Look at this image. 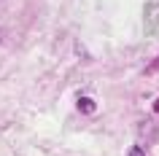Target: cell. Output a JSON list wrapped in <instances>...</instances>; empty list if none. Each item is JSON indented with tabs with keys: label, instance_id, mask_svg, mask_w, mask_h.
<instances>
[{
	"label": "cell",
	"instance_id": "6da1fadb",
	"mask_svg": "<svg viewBox=\"0 0 159 156\" xmlns=\"http://www.w3.org/2000/svg\"><path fill=\"white\" fill-rule=\"evenodd\" d=\"M148 30L151 33H159V6H151L148 8Z\"/></svg>",
	"mask_w": 159,
	"mask_h": 156
},
{
	"label": "cell",
	"instance_id": "7a4b0ae2",
	"mask_svg": "<svg viewBox=\"0 0 159 156\" xmlns=\"http://www.w3.org/2000/svg\"><path fill=\"white\" fill-rule=\"evenodd\" d=\"M78 110H81V113H94V100L81 97V100H78Z\"/></svg>",
	"mask_w": 159,
	"mask_h": 156
},
{
	"label": "cell",
	"instance_id": "3957f363",
	"mask_svg": "<svg viewBox=\"0 0 159 156\" xmlns=\"http://www.w3.org/2000/svg\"><path fill=\"white\" fill-rule=\"evenodd\" d=\"M127 156H146V151H143V148H138V145H132L129 151H127Z\"/></svg>",
	"mask_w": 159,
	"mask_h": 156
},
{
	"label": "cell",
	"instance_id": "277c9868",
	"mask_svg": "<svg viewBox=\"0 0 159 156\" xmlns=\"http://www.w3.org/2000/svg\"><path fill=\"white\" fill-rule=\"evenodd\" d=\"M154 113H159V100H157V102H154Z\"/></svg>",
	"mask_w": 159,
	"mask_h": 156
},
{
	"label": "cell",
	"instance_id": "5b68a950",
	"mask_svg": "<svg viewBox=\"0 0 159 156\" xmlns=\"http://www.w3.org/2000/svg\"><path fill=\"white\" fill-rule=\"evenodd\" d=\"M157 67H159V59H157V62H154V65H151V70H157Z\"/></svg>",
	"mask_w": 159,
	"mask_h": 156
}]
</instances>
